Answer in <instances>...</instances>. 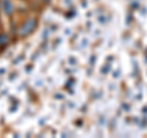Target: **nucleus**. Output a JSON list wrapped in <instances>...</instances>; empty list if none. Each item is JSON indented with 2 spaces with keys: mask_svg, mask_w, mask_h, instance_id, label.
<instances>
[{
  "mask_svg": "<svg viewBox=\"0 0 147 138\" xmlns=\"http://www.w3.org/2000/svg\"><path fill=\"white\" fill-rule=\"evenodd\" d=\"M36 27H37V20L34 17H30V19H27L26 21L22 22V25L20 26V36L22 38L28 37L30 35L34 32Z\"/></svg>",
  "mask_w": 147,
  "mask_h": 138,
  "instance_id": "nucleus-1",
  "label": "nucleus"
},
{
  "mask_svg": "<svg viewBox=\"0 0 147 138\" xmlns=\"http://www.w3.org/2000/svg\"><path fill=\"white\" fill-rule=\"evenodd\" d=\"M1 10L4 11V14L7 16L12 15L13 10H15V6H13V3L11 0H3L1 3Z\"/></svg>",
  "mask_w": 147,
  "mask_h": 138,
  "instance_id": "nucleus-2",
  "label": "nucleus"
},
{
  "mask_svg": "<svg viewBox=\"0 0 147 138\" xmlns=\"http://www.w3.org/2000/svg\"><path fill=\"white\" fill-rule=\"evenodd\" d=\"M9 43V37L5 33H0V47H6Z\"/></svg>",
  "mask_w": 147,
  "mask_h": 138,
  "instance_id": "nucleus-3",
  "label": "nucleus"
},
{
  "mask_svg": "<svg viewBox=\"0 0 147 138\" xmlns=\"http://www.w3.org/2000/svg\"><path fill=\"white\" fill-rule=\"evenodd\" d=\"M42 1H43V3H44V1H45V3H48V1H49V0H42Z\"/></svg>",
  "mask_w": 147,
  "mask_h": 138,
  "instance_id": "nucleus-4",
  "label": "nucleus"
},
{
  "mask_svg": "<svg viewBox=\"0 0 147 138\" xmlns=\"http://www.w3.org/2000/svg\"><path fill=\"white\" fill-rule=\"evenodd\" d=\"M0 10H1V3H0Z\"/></svg>",
  "mask_w": 147,
  "mask_h": 138,
  "instance_id": "nucleus-5",
  "label": "nucleus"
}]
</instances>
